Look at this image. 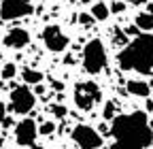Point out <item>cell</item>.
<instances>
[{"label":"cell","mask_w":153,"mask_h":149,"mask_svg":"<svg viewBox=\"0 0 153 149\" xmlns=\"http://www.w3.org/2000/svg\"><path fill=\"white\" fill-rule=\"evenodd\" d=\"M41 39H43L45 47H47L49 51H53V53H62V51L68 47V43H70V39L62 32V28L55 26V24L45 26V30L41 32Z\"/></svg>","instance_id":"8"},{"label":"cell","mask_w":153,"mask_h":149,"mask_svg":"<svg viewBox=\"0 0 153 149\" xmlns=\"http://www.w3.org/2000/svg\"><path fill=\"white\" fill-rule=\"evenodd\" d=\"M70 139H72V143L79 149H100L102 143H104L102 134L98 132V130H94L91 126H87V124L74 126L72 132H70Z\"/></svg>","instance_id":"5"},{"label":"cell","mask_w":153,"mask_h":149,"mask_svg":"<svg viewBox=\"0 0 153 149\" xmlns=\"http://www.w3.org/2000/svg\"><path fill=\"white\" fill-rule=\"evenodd\" d=\"M111 134L115 139L111 149H147L153 145V126L149 124L145 111L115 115Z\"/></svg>","instance_id":"1"},{"label":"cell","mask_w":153,"mask_h":149,"mask_svg":"<svg viewBox=\"0 0 153 149\" xmlns=\"http://www.w3.org/2000/svg\"><path fill=\"white\" fill-rule=\"evenodd\" d=\"M126 89H128V94L138 96V98H147V96H149V92H151L149 83L143 81V79H130V81L126 83Z\"/></svg>","instance_id":"11"},{"label":"cell","mask_w":153,"mask_h":149,"mask_svg":"<svg viewBox=\"0 0 153 149\" xmlns=\"http://www.w3.org/2000/svg\"><path fill=\"white\" fill-rule=\"evenodd\" d=\"M89 15L94 17L96 22H106V19H108V15H111V11H108V7H106L104 2H94Z\"/></svg>","instance_id":"14"},{"label":"cell","mask_w":153,"mask_h":149,"mask_svg":"<svg viewBox=\"0 0 153 149\" xmlns=\"http://www.w3.org/2000/svg\"><path fill=\"white\" fill-rule=\"evenodd\" d=\"M0 87H2V79H0Z\"/></svg>","instance_id":"27"},{"label":"cell","mask_w":153,"mask_h":149,"mask_svg":"<svg viewBox=\"0 0 153 149\" xmlns=\"http://www.w3.org/2000/svg\"><path fill=\"white\" fill-rule=\"evenodd\" d=\"M147 111H149V113H153V102H151V100L147 102Z\"/></svg>","instance_id":"25"},{"label":"cell","mask_w":153,"mask_h":149,"mask_svg":"<svg viewBox=\"0 0 153 149\" xmlns=\"http://www.w3.org/2000/svg\"><path fill=\"white\" fill-rule=\"evenodd\" d=\"M134 26H136L140 32H151L153 30V13L151 11H140L134 19Z\"/></svg>","instance_id":"12"},{"label":"cell","mask_w":153,"mask_h":149,"mask_svg":"<svg viewBox=\"0 0 153 149\" xmlns=\"http://www.w3.org/2000/svg\"><path fill=\"white\" fill-rule=\"evenodd\" d=\"M117 64L121 70H132L138 74L153 72V34H136L134 41H128L117 53Z\"/></svg>","instance_id":"2"},{"label":"cell","mask_w":153,"mask_h":149,"mask_svg":"<svg viewBox=\"0 0 153 149\" xmlns=\"http://www.w3.org/2000/svg\"><path fill=\"white\" fill-rule=\"evenodd\" d=\"M98 132H100V134H108V132H111V128H108L106 124H102V126H100V130H98Z\"/></svg>","instance_id":"21"},{"label":"cell","mask_w":153,"mask_h":149,"mask_svg":"<svg viewBox=\"0 0 153 149\" xmlns=\"http://www.w3.org/2000/svg\"><path fill=\"white\" fill-rule=\"evenodd\" d=\"M79 22H81V24H83L85 28H89V26H91V24H94L96 19H94V17H91L89 13H81V15H79Z\"/></svg>","instance_id":"20"},{"label":"cell","mask_w":153,"mask_h":149,"mask_svg":"<svg viewBox=\"0 0 153 149\" xmlns=\"http://www.w3.org/2000/svg\"><path fill=\"white\" fill-rule=\"evenodd\" d=\"M36 104V94L28 85H15L11 89V111L17 115H28Z\"/></svg>","instance_id":"6"},{"label":"cell","mask_w":153,"mask_h":149,"mask_svg":"<svg viewBox=\"0 0 153 149\" xmlns=\"http://www.w3.org/2000/svg\"><path fill=\"white\" fill-rule=\"evenodd\" d=\"M2 43H4V47H9V49H24V47L30 43V34H28V30H24V28H13V30L7 32V36L2 39Z\"/></svg>","instance_id":"10"},{"label":"cell","mask_w":153,"mask_h":149,"mask_svg":"<svg viewBox=\"0 0 153 149\" xmlns=\"http://www.w3.org/2000/svg\"><path fill=\"white\" fill-rule=\"evenodd\" d=\"M36 136H38V126L34 119L24 117L15 126V141L19 147H32L36 143Z\"/></svg>","instance_id":"9"},{"label":"cell","mask_w":153,"mask_h":149,"mask_svg":"<svg viewBox=\"0 0 153 149\" xmlns=\"http://www.w3.org/2000/svg\"><path fill=\"white\" fill-rule=\"evenodd\" d=\"M108 11H111V13H123V11H126V2H123V0H117V2H113V4L108 7Z\"/></svg>","instance_id":"19"},{"label":"cell","mask_w":153,"mask_h":149,"mask_svg":"<svg viewBox=\"0 0 153 149\" xmlns=\"http://www.w3.org/2000/svg\"><path fill=\"white\" fill-rule=\"evenodd\" d=\"M72 100H74V104H76L79 111H91L102 100V89L94 81H81V83L74 85Z\"/></svg>","instance_id":"4"},{"label":"cell","mask_w":153,"mask_h":149,"mask_svg":"<svg viewBox=\"0 0 153 149\" xmlns=\"http://www.w3.org/2000/svg\"><path fill=\"white\" fill-rule=\"evenodd\" d=\"M55 132V124L53 121H43L41 128H38V134H43V136H49Z\"/></svg>","instance_id":"17"},{"label":"cell","mask_w":153,"mask_h":149,"mask_svg":"<svg viewBox=\"0 0 153 149\" xmlns=\"http://www.w3.org/2000/svg\"><path fill=\"white\" fill-rule=\"evenodd\" d=\"M51 113H53L55 117H66L68 109H66L64 104H53V107H51Z\"/></svg>","instance_id":"18"},{"label":"cell","mask_w":153,"mask_h":149,"mask_svg":"<svg viewBox=\"0 0 153 149\" xmlns=\"http://www.w3.org/2000/svg\"><path fill=\"white\" fill-rule=\"evenodd\" d=\"M68 2H74V4H85V2H91V0H68Z\"/></svg>","instance_id":"22"},{"label":"cell","mask_w":153,"mask_h":149,"mask_svg":"<svg viewBox=\"0 0 153 149\" xmlns=\"http://www.w3.org/2000/svg\"><path fill=\"white\" fill-rule=\"evenodd\" d=\"M34 11L32 0H2L0 2V19L2 22H13L28 17Z\"/></svg>","instance_id":"7"},{"label":"cell","mask_w":153,"mask_h":149,"mask_svg":"<svg viewBox=\"0 0 153 149\" xmlns=\"http://www.w3.org/2000/svg\"><path fill=\"white\" fill-rule=\"evenodd\" d=\"M106 47L100 39H91L83 49V68L87 74H100L106 68Z\"/></svg>","instance_id":"3"},{"label":"cell","mask_w":153,"mask_h":149,"mask_svg":"<svg viewBox=\"0 0 153 149\" xmlns=\"http://www.w3.org/2000/svg\"><path fill=\"white\" fill-rule=\"evenodd\" d=\"M43 77H45V74L41 70H36V68H24L22 70V79H24L26 85H41Z\"/></svg>","instance_id":"13"},{"label":"cell","mask_w":153,"mask_h":149,"mask_svg":"<svg viewBox=\"0 0 153 149\" xmlns=\"http://www.w3.org/2000/svg\"><path fill=\"white\" fill-rule=\"evenodd\" d=\"M128 2H132V4H145L147 0H128Z\"/></svg>","instance_id":"23"},{"label":"cell","mask_w":153,"mask_h":149,"mask_svg":"<svg viewBox=\"0 0 153 149\" xmlns=\"http://www.w3.org/2000/svg\"><path fill=\"white\" fill-rule=\"evenodd\" d=\"M2 119H4V107L0 104V121H2Z\"/></svg>","instance_id":"24"},{"label":"cell","mask_w":153,"mask_h":149,"mask_svg":"<svg viewBox=\"0 0 153 149\" xmlns=\"http://www.w3.org/2000/svg\"><path fill=\"white\" fill-rule=\"evenodd\" d=\"M30 149H45V147H38V145H32Z\"/></svg>","instance_id":"26"},{"label":"cell","mask_w":153,"mask_h":149,"mask_svg":"<svg viewBox=\"0 0 153 149\" xmlns=\"http://www.w3.org/2000/svg\"><path fill=\"white\" fill-rule=\"evenodd\" d=\"M115 115H117V104H115L113 100L104 102V111H102V117H104V121H111Z\"/></svg>","instance_id":"15"},{"label":"cell","mask_w":153,"mask_h":149,"mask_svg":"<svg viewBox=\"0 0 153 149\" xmlns=\"http://www.w3.org/2000/svg\"><path fill=\"white\" fill-rule=\"evenodd\" d=\"M17 74V66L13 64V62H7L4 66H2V70H0V77H2L4 81H9V79H13Z\"/></svg>","instance_id":"16"}]
</instances>
